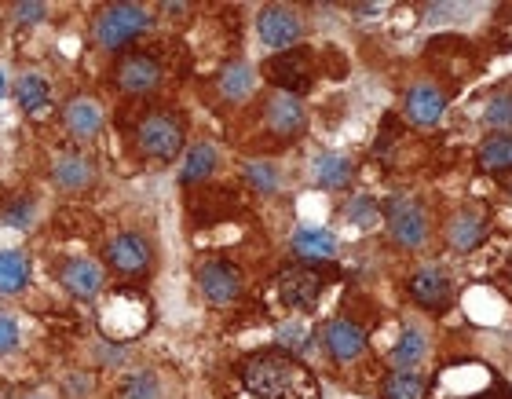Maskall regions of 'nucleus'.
Wrapping results in <instances>:
<instances>
[{
	"label": "nucleus",
	"instance_id": "f257e3e1",
	"mask_svg": "<svg viewBox=\"0 0 512 399\" xmlns=\"http://www.w3.org/2000/svg\"><path fill=\"white\" fill-rule=\"evenodd\" d=\"M242 385L253 399H315V378L293 352H256L242 363Z\"/></svg>",
	"mask_w": 512,
	"mask_h": 399
},
{
	"label": "nucleus",
	"instance_id": "f03ea898",
	"mask_svg": "<svg viewBox=\"0 0 512 399\" xmlns=\"http://www.w3.org/2000/svg\"><path fill=\"white\" fill-rule=\"evenodd\" d=\"M432 399H512V392L505 389V381L491 367L465 359V363H454L439 374Z\"/></svg>",
	"mask_w": 512,
	"mask_h": 399
},
{
	"label": "nucleus",
	"instance_id": "7ed1b4c3",
	"mask_svg": "<svg viewBox=\"0 0 512 399\" xmlns=\"http://www.w3.org/2000/svg\"><path fill=\"white\" fill-rule=\"evenodd\" d=\"M139 151L154 158V162L169 165L183 154V143H187V125L183 118L169 114V110H154L147 118L139 121Z\"/></svg>",
	"mask_w": 512,
	"mask_h": 399
},
{
	"label": "nucleus",
	"instance_id": "20e7f679",
	"mask_svg": "<svg viewBox=\"0 0 512 399\" xmlns=\"http://www.w3.org/2000/svg\"><path fill=\"white\" fill-rule=\"evenodd\" d=\"M150 26H154V15L143 4H110L96 19V41L114 52V48H125L136 37H143Z\"/></svg>",
	"mask_w": 512,
	"mask_h": 399
},
{
	"label": "nucleus",
	"instance_id": "39448f33",
	"mask_svg": "<svg viewBox=\"0 0 512 399\" xmlns=\"http://www.w3.org/2000/svg\"><path fill=\"white\" fill-rule=\"evenodd\" d=\"M194 286L202 293L205 301L213 304V308H227V304H235L246 290V275L238 264L231 260H202L198 268H194Z\"/></svg>",
	"mask_w": 512,
	"mask_h": 399
},
{
	"label": "nucleus",
	"instance_id": "423d86ee",
	"mask_svg": "<svg viewBox=\"0 0 512 399\" xmlns=\"http://www.w3.org/2000/svg\"><path fill=\"white\" fill-rule=\"evenodd\" d=\"M107 268L121 279H143L154 268V246H150L147 235L139 231H118V235L107 242Z\"/></svg>",
	"mask_w": 512,
	"mask_h": 399
},
{
	"label": "nucleus",
	"instance_id": "0eeeda50",
	"mask_svg": "<svg viewBox=\"0 0 512 399\" xmlns=\"http://www.w3.org/2000/svg\"><path fill=\"white\" fill-rule=\"evenodd\" d=\"M322 290H326V275H322L319 264H293V268L278 271V297L282 304L297 308V312H311L319 304Z\"/></svg>",
	"mask_w": 512,
	"mask_h": 399
},
{
	"label": "nucleus",
	"instance_id": "6e6552de",
	"mask_svg": "<svg viewBox=\"0 0 512 399\" xmlns=\"http://www.w3.org/2000/svg\"><path fill=\"white\" fill-rule=\"evenodd\" d=\"M384 224L399 249H421L428 242V216L414 198H392L384 209Z\"/></svg>",
	"mask_w": 512,
	"mask_h": 399
},
{
	"label": "nucleus",
	"instance_id": "1a4fd4ad",
	"mask_svg": "<svg viewBox=\"0 0 512 399\" xmlns=\"http://www.w3.org/2000/svg\"><path fill=\"white\" fill-rule=\"evenodd\" d=\"M256 33H260V41L267 48H275V52H289V48H297V41L304 37V22L293 8L286 4H267V8L256 11Z\"/></svg>",
	"mask_w": 512,
	"mask_h": 399
},
{
	"label": "nucleus",
	"instance_id": "9d476101",
	"mask_svg": "<svg viewBox=\"0 0 512 399\" xmlns=\"http://www.w3.org/2000/svg\"><path fill=\"white\" fill-rule=\"evenodd\" d=\"M264 70H267V77L282 88V92H289V96H297V99L304 96V92L311 88V81H315V74H311L308 48H289V52L275 55Z\"/></svg>",
	"mask_w": 512,
	"mask_h": 399
},
{
	"label": "nucleus",
	"instance_id": "9b49d317",
	"mask_svg": "<svg viewBox=\"0 0 512 399\" xmlns=\"http://www.w3.org/2000/svg\"><path fill=\"white\" fill-rule=\"evenodd\" d=\"M264 121H267V129L275 132L278 140H300V136H304V129H308V107H304L297 96L278 92V96L267 99Z\"/></svg>",
	"mask_w": 512,
	"mask_h": 399
},
{
	"label": "nucleus",
	"instance_id": "f8f14e48",
	"mask_svg": "<svg viewBox=\"0 0 512 399\" xmlns=\"http://www.w3.org/2000/svg\"><path fill=\"white\" fill-rule=\"evenodd\" d=\"M403 110H406V121H410V125H417V129H432V125H439V118L447 114V92L436 85H428V81H417V85L406 88Z\"/></svg>",
	"mask_w": 512,
	"mask_h": 399
},
{
	"label": "nucleus",
	"instance_id": "ddd939ff",
	"mask_svg": "<svg viewBox=\"0 0 512 399\" xmlns=\"http://www.w3.org/2000/svg\"><path fill=\"white\" fill-rule=\"evenodd\" d=\"M406 293L425 312H443L450 304V297H454V282H450V275L443 268H421L406 279Z\"/></svg>",
	"mask_w": 512,
	"mask_h": 399
},
{
	"label": "nucleus",
	"instance_id": "4468645a",
	"mask_svg": "<svg viewBox=\"0 0 512 399\" xmlns=\"http://www.w3.org/2000/svg\"><path fill=\"white\" fill-rule=\"evenodd\" d=\"M59 282H63V290L77 301H96L99 293H103V268H99L96 260L88 257H70L59 264Z\"/></svg>",
	"mask_w": 512,
	"mask_h": 399
},
{
	"label": "nucleus",
	"instance_id": "2eb2a0df",
	"mask_svg": "<svg viewBox=\"0 0 512 399\" xmlns=\"http://www.w3.org/2000/svg\"><path fill=\"white\" fill-rule=\"evenodd\" d=\"M150 319V308L143 297H114L110 308L103 312V330H107L114 341H128V337H136L143 330V323Z\"/></svg>",
	"mask_w": 512,
	"mask_h": 399
},
{
	"label": "nucleus",
	"instance_id": "dca6fc26",
	"mask_svg": "<svg viewBox=\"0 0 512 399\" xmlns=\"http://www.w3.org/2000/svg\"><path fill=\"white\" fill-rule=\"evenodd\" d=\"M322 341H326V352L333 356V363H355L366 352L363 326L352 323V319H330L322 330Z\"/></svg>",
	"mask_w": 512,
	"mask_h": 399
},
{
	"label": "nucleus",
	"instance_id": "f3484780",
	"mask_svg": "<svg viewBox=\"0 0 512 399\" xmlns=\"http://www.w3.org/2000/svg\"><path fill=\"white\" fill-rule=\"evenodd\" d=\"M289 249H293V257L304 260V264H322V260L337 257V235H333L330 227L304 224L289 235Z\"/></svg>",
	"mask_w": 512,
	"mask_h": 399
},
{
	"label": "nucleus",
	"instance_id": "a211bd4d",
	"mask_svg": "<svg viewBox=\"0 0 512 399\" xmlns=\"http://www.w3.org/2000/svg\"><path fill=\"white\" fill-rule=\"evenodd\" d=\"M96 162L88 158V154H59L52 162V180L59 191H70V195H77V191H88V187L96 184Z\"/></svg>",
	"mask_w": 512,
	"mask_h": 399
},
{
	"label": "nucleus",
	"instance_id": "6ab92c4d",
	"mask_svg": "<svg viewBox=\"0 0 512 399\" xmlns=\"http://www.w3.org/2000/svg\"><path fill=\"white\" fill-rule=\"evenodd\" d=\"M63 121H66V132L77 143H92L103 132V107L92 96H74L66 103Z\"/></svg>",
	"mask_w": 512,
	"mask_h": 399
},
{
	"label": "nucleus",
	"instance_id": "aec40b11",
	"mask_svg": "<svg viewBox=\"0 0 512 399\" xmlns=\"http://www.w3.org/2000/svg\"><path fill=\"white\" fill-rule=\"evenodd\" d=\"M161 85V66L154 55H128L118 66V88L128 96H147Z\"/></svg>",
	"mask_w": 512,
	"mask_h": 399
},
{
	"label": "nucleus",
	"instance_id": "412c9836",
	"mask_svg": "<svg viewBox=\"0 0 512 399\" xmlns=\"http://www.w3.org/2000/svg\"><path fill=\"white\" fill-rule=\"evenodd\" d=\"M483 238H487V216H483V209L469 205V209H458V213L450 216V224H447L450 249H458V253H469V249L480 246Z\"/></svg>",
	"mask_w": 512,
	"mask_h": 399
},
{
	"label": "nucleus",
	"instance_id": "4be33fe9",
	"mask_svg": "<svg viewBox=\"0 0 512 399\" xmlns=\"http://www.w3.org/2000/svg\"><path fill=\"white\" fill-rule=\"evenodd\" d=\"M311 176L322 191H344V187L355 180V162L348 154L337 151H322L315 162H311Z\"/></svg>",
	"mask_w": 512,
	"mask_h": 399
},
{
	"label": "nucleus",
	"instance_id": "5701e85b",
	"mask_svg": "<svg viewBox=\"0 0 512 399\" xmlns=\"http://www.w3.org/2000/svg\"><path fill=\"white\" fill-rule=\"evenodd\" d=\"M30 257L22 249H0V293H22L30 286Z\"/></svg>",
	"mask_w": 512,
	"mask_h": 399
},
{
	"label": "nucleus",
	"instance_id": "b1692460",
	"mask_svg": "<svg viewBox=\"0 0 512 399\" xmlns=\"http://www.w3.org/2000/svg\"><path fill=\"white\" fill-rule=\"evenodd\" d=\"M476 162L487 173H512V132H491L476 151Z\"/></svg>",
	"mask_w": 512,
	"mask_h": 399
},
{
	"label": "nucleus",
	"instance_id": "393cba45",
	"mask_svg": "<svg viewBox=\"0 0 512 399\" xmlns=\"http://www.w3.org/2000/svg\"><path fill=\"white\" fill-rule=\"evenodd\" d=\"M11 96H15V103H19L26 114H41V110L52 103V88H48V81H44L41 74H22L19 81H15V88H11Z\"/></svg>",
	"mask_w": 512,
	"mask_h": 399
},
{
	"label": "nucleus",
	"instance_id": "a878e982",
	"mask_svg": "<svg viewBox=\"0 0 512 399\" xmlns=\"http://www.w3.org/2000/svg\"><path fill=\"white\" fill-rule=\"evenodd\" d=\"M213 173H216V147L213 143H194L191 151H187V158H183L180 180L187 187H194V184H205Z\"/></svg>",
	"mask_w": 512,
	"mask_h": 399
},
{
	"label": "nucleus",
	"instance_id": "bb28decb",
	"mask_svg": "<svg viewBox=\"0 0 512 399\" xmlns=\"http://www.w3.org/2000/svg\"><path fill=\"white\" fill-rule=\"evenodd\" d=\"M425 352H428L425 334H421L417 326H406L403 337H399L395 348L388 352V363H392V370H414V363H421Z\"/></svg>",
	"mask_w": 512,
	"mask_h": 399
},
{
	"label": "nucleus",
	"instance_id": "cd10ccee",
	"mask_svg": "<svg viewBox=\"0 0 512 399\" xmlns=\"http://www.w3.org/2000/svg\"><path fill=\"white\" fill-rule=\"evenodd\" d=\"M253 85H256V77L246 63H231V66H224V74H220V92H224V99H231V103H242V99L253 96Z\"/></svg>",
	"mask_w": 512,
	"mask_h": 399
},
{
	"label": "nucleus",
	"instance_id": "c85d7f7f",
	"mask_svg": "<svg viewBox=\"0 0 512 399\" xmlns=\"http://www.w3.org/2000/svg\"><path fill=\"white\" fill-rule=\"evenodd\" d=\"M384 399H425V381H421V374H414V370H392L388 378H384Z\"/></svg>",
	"mask_w": 512,
	"mask_h": 399
},
{
	"label": "nucleus",
	"instance_id": "c756f323",
	"mask_svg": "<svg viewBox=\"0 0 512 399\" xmlns=\"http://www.w3.org/2000/svg\"><path fill=\"white\" fill-rule=\"evenodd\" d=\"M121 399H161V378L154 370H136L121 381Z\"/></svg>",
	"mask_w": 512,
	"mask_h": 399
},
{
	"label": "nucleus",
	"instance_id": "7c9ffc66",
	"mask_svg": "<svg viewBox=\"0 0 512 399\" xmlns=\"http://www.w3.org/2000/svg\"><path fill=\"white\" fill-rule=\"evenodd\" d=\"M381 205L374 202L370 195H355L352 202L344 205V220L352 227H363V231H370L374 224H381Z\"/></svg>",
	"mask_w": 512,
	"mask_h": 399
},
{
	"label": "nucleus",
	"instance_id": "2f4dec72",
	"mask_svg": "<svg viewBox=\"0 0 512 399\" xmlns=\"http://www.w3.org/2000/svg\"><path fill=\"white\" fill-rule=\"evenodd\" d=\"M246 187H253L256 195H275L278 187H282V176L271 162H249L246 165Z\"/></svg>",
	"mask_w": 512,
	"mask_h": 399
},
{
	"label": "nucleus",
	"instance_id": "473e14b6",
	"mask_svg": "<svg viewBox=\"0 0 512 399\" xmlns=\"http://www.w3.org/2000/svg\"><path fill=\"white\" fill-rule=\"evenodd\" d=\"M483 125L494 132H512V92H498L483 107Z\"/></svg>",
	"mask_w": 512,
	"mask_h": 399
},
{
	"label": "nucleus",
	"instance_id": "72a5a7b5",
	"mask_svg": "<svg viewBox=\"0 0 512 399\" xmlns=\"http://www.w3.org/2000/svg\"><path fill=\"white\" fill-rule=\"evenodd\" d=\"M37 202H33L30 195H22V198H15V202H8L4 205V213H0V220L8 227H15V231H30L33 227V220H37Z\"/></svg>",
	"mask_w": 512,
	"mask_h": 399
},
{
	"label": "nucleus",
	"instance_id": "f704fd0d",
	"mask_svg": "<svg viewBox=\"0 0 512 399\" xmlns=\"http://www.w3.org/2000/svg\"><path fill=\"white\" fill-rule=\"evenodd\" d=\"M22 345V326L11 315H0V356H11Z\"/></svg>",
	"mask_w": 512,
	"mask_h": 399
},
{
	"label": "nucleus",
	"instance_id": "c9c22d12",
	"mask_svg": "<svg viewBox=\"0 0 512 399\" xmlns=\"http://www.w3.org/2000/svg\"><path fill=\"white\" fill-rule=\"evenodd\" d=\"M44 19H48V4H41V0L15 4V22H22V26H41Z\"/></svg>",
	"mask_w": 512,
	"mask_h": 399
},
{
	"label": "nucleus",
	"instance_id": "e433bc0d",
	"mask_svg": "<svg viewBox=\"0 0 512 399\" xmlns=\"http://www.w3.org/2000/svg\"><path fill=\"white\" fill-rule=\"evenodd\" d=\"M278 345L300 352V348L308 345V326L304 323H282L278 326Z\"/></svg>",
	"mask_w": 512,
	"mask_h": 399
},
{
	"label": "nucleus",
	"instance_id": "4c0bfd02",
	"mask_svg": "<svg viewBox=\"0 0 512 399\" xmlns=\"http://www.w3.org/2000/svg\"><path fill=\"white\" fill-rule=\"evenodd\" d=\"M63 392H66V399L92 396V378H88V374H70V378L63 381Z\"/></svg>",
	"mask_w": 512,
	"mask_h": 399
},
{
	"label": "nucleus",
	"instance_id": "58836bf2",
	"mask_svg": "<svg viewBox=\"0 0 512 399\" xmlns=\"http://www.w3.org/2000/svg\"><path fill=\"white\" fill-rule=\"evenodd\" d=\"M8 96V70H4V66H0V99Z\"/></svg>",
	"mask_w": 512,
	"mask_h": 399
},
{
	"label": "nucleus",
	"instance_id": "ea45409f",
	"mask_svg": "<svg viewBox=\"0 0 512 399\" xmlns=\"http://www.w3.org/2000/svg\"><path fill=\"white\" fill-rule=\"evenodd\" d=\"M355 11H359V15H374V11H381V8H377V4H359Z\"/></svg>",
	"mask_w": 512,
	"mask_h": 399
},
{
	"label": "nucleus",
	"instance_id": "a19ab883",
	"mask_svg": "<svg viewBox=\"0 0 512 399\" xmlns=\"http://www.w3.org/2000/svg\"><path fill=\"white\" fill-rule=\"evenodd\" d=\"M505 198H509V202H512V176H509V180H505Z\"/></svg>",
	"mask_w": 512,
	"mask_h": 399
},
{
	"label": "nucleus",
	"instance_id": "79ce46f5",
	"mask_svg": "<svg viewBox=\"0 0 512 399\" xmlns=\"http://www.w3.org/2000/svg\"><path fill=\"white\" fill-rule=\"evenodd\" d=\"M26 399H48V396H26Z\"/></svg>",
	"mask_w": 512,
	"mask_h": 399
}]
</instances>
